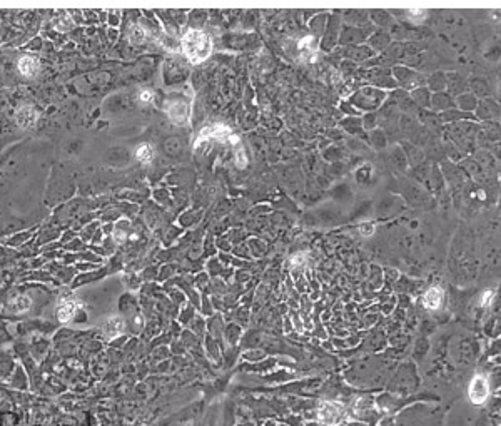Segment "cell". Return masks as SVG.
Here are the masks:
<instances>
[{"instance_id": "7", "label": "cell", "mask_w": 501, "mask_h": 426, "mask_svg": "<svg viewBox=\"0 0 501 426\" xmlns=\"http://www.w3.org/2000/svg\"><path fill=\"white\" fill-rule=\"evenodd\" d=\"M19 70L22 72L24 75L30 77L39 70V64L34 57H22V59L19 60Z\"/></svg>"}, {"instance_id": "10", "label": "cell", "mask_w": 501, "mask_h": 426, "mask_svg": "<svg viewBox=\"0 0 501 426\" xmlns=\"http://www.w3.org/2000/svg\"><path fill=\"white\" fill-rule=\"evenodd\" d=\"M135 157H137V160H140V162H144V164L150 162V160L154 159V149H152V145H149V144L139 145L137 150H135Z\"/></svg>"}, {"instance_id": "11", "label": "cell", "mask_w": 501, "mask_h": 426, "mask_svg": "<svg viewBox=\"0 0 501 426\" xmlns=\"http://www.w3.org/2000/svg\"><path fill=\"white\" fill-rule=\"evenodd\" d=\"M494 296H496V289H488L481 294V299H479V306L481 308H488L489 304L493 303Z\"/></svg>"}, {"instance_id": "5", "label": "cell", "mask_w": 501, "mask_h": 426, "mask_svg": "<svg viewBox=\"0 0 501 426\" xmlns=\"http://www.w3.org/2000/svg\"><path fill=\"white\" fill-rule=\"evenodd\" d=\"M443 299H445L443 289L438 288V286H433V288L428 289L425 296H423V306H425L428 311H436L443 306Z\"/></svg>"}, {"instance_id": "1", "label": "cell", "mask_w": 501, "mask_h": 426, "mask_svg": "<svg viewBox=\"0 0 501 426\" xmlns=\"http://www.w3.org/2000/svg\"><path fill=\"white\" fill-rule=\"evenodd\" d=\"M211 40L201 30H191L182 39V50H184L187 59L194 62V64H199V62L207 59L209 54H211Z\"/></svg>"}, {"instance_id": "2", "label": "cell", "mask_w": 501, "mask_h": 426, "mask_svg": "<svg viewBox=\"0 0 501 426\" xmlns=\"http://www.w3.org/2000/svg\"><path fill=\"white\" fill-rule=\"evenodd\" d=\"M468 396H469V401L473 404H484L488 401L489 398V383H488V378L484 375H476L471 383H469V388H468Z\"/></svg>"}, {"instance_id": "6", "label": "cell", "mask_w": 501, "mask_h": 426, "mask_svg": "<svg viewBox=\"0 0 501 426\" xmlns=\"http://www.w3.org/2000/svg\"><path fill=\"white\" fill-rule=\"evenodd\" d=\"M104 334H106V337H109V339H114V337H119L124 332L125 329V323H124V319L122 318H119V316H112V318H109L106 323H104Z\"/></svg>"}, {"instance_id": "12", "label": "cell", "mask_w": 501, "mask_h": 426, "mask_svg": "<svg viewBox=\"0 0 501 426\" xmlns=\"http://www.w3.org/2000/svg\"><path fill=\"white\" fill-rule=\"evenodd\" d=\"M307 261V254L306 252H297L291 258V266L292 268H302Z\"/></svg>"}, {"instance_id": "3", "label": "cell", "mask_w": 501, "mask_h": 426, "mask_svg": "<svg viewBox=\"0 0 501 426\" xmlns=\"http://www.w3.org/2000/svg\"><path fill=\"white\" fill-rule=\"evenodd\" d=\"M344 416V408L343 404L332 403V401H322L317 408V419L321 424L332 426L338 424Z\"/></svg>"}, {"instance_id": "8", "label": "cell", "mask_w": 501, "mask_h": 426, "mask_svg": "<svg viewBox=\"0 0 501 426\" xmlns=\"http://www.w3.org/2000/svg\"><path fill=\"white\" fill-rule=\"evenodd\" d=\"M35 121V112L30 107H22L17 112V122L22 127H30Z\"/></svg>"}, {"instance_id": "9", "label": "cell", "mask_w": 501, "mask_h": 426, "mask_svg": "<svg viewBox=\"0 0 501 426\" xmlns=\"http://www.w3.org/2000/svg\"><path fill=\"white\" fill-rule=\"evenodd\" d=\"M10 306H12L14 311H17V313H24V311H29L32 308V299H30L29 296H17V298H14L10 301Z\"/></svg>"}, {"instance_id": "4", "label": "cell", "mask_w": 501, "mask_h": 426, "mask_svg": "<svg viewBox=\"0 0 501 426\" xmlns=\"http://www.w3.org/2000/svg\"><path fill=\"white\" fill-rule=\"evenodd\" d=\"M77 309H79V303H77L74 298H62L55 309L57 319H59L60 323H69V321L74 319Z\"/></svg>"}, {"instance_id": "13", "label": "cell", "mask_w": 501, "mask_h": 426, "mask_svg": "<svg viewBox=\"0 0 501 426\" xmlns=\"http://www.w3.org/2000/svg\"><path fill=\"white\" fill-rule=\"evenodd\" d=\"M359 231H361V234H363V236H366V237L373 236V234H374V224H373V222L366 221V222H364V224L359 226Z\"/></svg>"}]
</instances>
